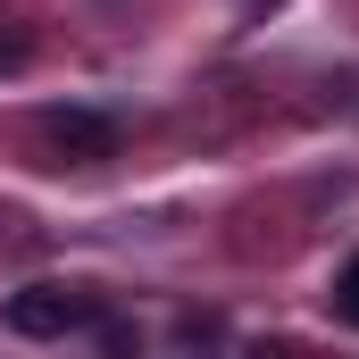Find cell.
<instances>
[{
    "label": "cell",
    "mask_w": 359,
    "mask_h": 359,
    "mask_svg": "<svg viewBox=\"0 0 359 359\" xmlns=\"http://www.w3.org/2000/svg\"><path fill=\"white\" fill-rule=\"evenodd\" d=\"M42 159L50 168H100V159H117V126L100 109H50L42 117Z\"/></svg>",
    "instance_id": "obj_1"
},
{
    "label": "cell",
    "mask_w": 359,
    "mask_h": 359,
    "mask_svg": "<svg viewBox=\"0 0 359 359\" xmlns=\"http://www.w3.org/2000/svg\"><path fill=\"white\" fill-rule=\"evenodd\" d=\"M84 318H92V292H67V284H34V292L8 301V326L17 334H67Z\"/></svg>",
    "instance_id": "obj_2"
},
{
    "label": "cell",
    "mask_w": 359,
    "mask_h": 359,
    "mask_svg": "<svg viewBox=\"0 0 359 359\" xmlns=\"http://www.w3.org/2000/svg\"><path fill=\"white\" fill-rule=\"evenodd\" d=\"M334 318H343V326H359V251L343 259V276H334Z\"/></svg>",
    "instance_id": "obj_3"
}]
</instances>
